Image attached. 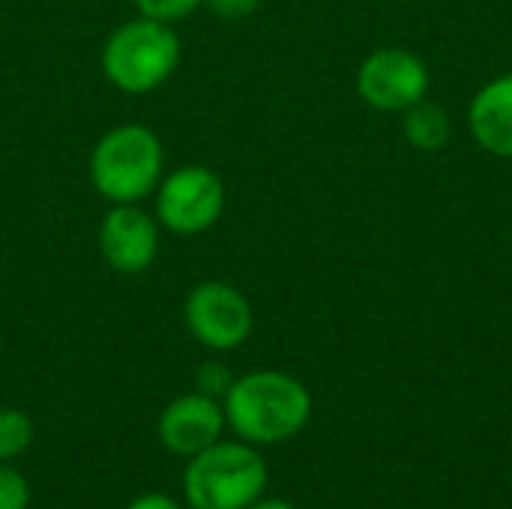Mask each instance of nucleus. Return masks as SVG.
<instances>
[{
	"label": "nucleus",
	"mask_w": 512,
	"mask_h": 509,
	"mask_svg": "<svg viewBox=\"0 0 512 509\" xmlns=\"http://www.w3.org/2000/svg\"><path fill=\"white\" fill-rule=\"evenodd\" d=\"M159 222L138 204H111L102 216L96 243L114 273L138 276L153 267L159 255Z\"/></svg>",
	"instance_id": "6e6552de"
},
{
	"label": "nucleus",
	"mask_w": 512,
	"mask_h": 509,
	"mask_svg": "<svg viewBox=\"0 0 512 509\" xmlns=\"http://www.w3.org/2000/svg\"><path fill=\"white\" fill-rule=\"evenodd\" d=\"M261 0H204V6L219 15V18H228V21H237V18H249L255 9H258Z\"/></svg>",
	"instance_id": "dca6fc26"
},
{
	"label": "nucleus",
	"mask_w": 512,
	"mask_h": 509,
	"mask_svg": "<svg viewBox=\"0 0 512 509\" xmlns=\"http://www.w3.org/2000/svg\"><path fill=\"white\" fill-rule=\"evenodd\" d=\"M231 384H234V375L225 363L210 360L198 369V393H204L210 399H225Z\"/></svg>",
	"instance_id": "2eb2a0df"
},
{
	"label": "nucleus",
	"mask_w": 512,
	"mask_h": 509,
	"mask_svg": "<svg viewBox=\"0 0 512 509\" xmlns=\"http://www.w3.org/2000/svg\"><path fill=\"white\" fill-rule=\"evenodd\" d=\"M138 15L144 18H156V21H165V24H174V21H183L189 18L192 12H198L204 6V0H132Z\"/></svg>",
	"instance_id": "ddd939ff"
},
{
	"label": "nucleus",
	"mask_w": 512,
	"mask_h": 509,
	"mask_svg": "<svg viewBox=\"0 0 512 509\" xmlns=\"http://www.w3.org/2000/svg\"><path fill=\"white\" fill-rule=\"evenodd\" d=\"M33 441V423L15 408H0V462L18 459Z\"/></svg>",
	"instance_id": "f8f14e48"
},
{
	"label": "nucleus",
	"mask_w": 512,
	"mask_h": 509,
	"mask_svg": "<svg viewBox=\"0 0 512 509\" xmlns=\"http://www.w3.org/2000/svg\"><path fill=\"white\" fill-rule=\"evenodd\" d=\"M186 330L210 351H234L252 333V306L228 282H198L183 303Z\"/></svg>",
	"instance_id": "423d86ee"
},
{
	"label": "nucleus",
	"mask_w": 512,
	"mask_h": 509,
	"mask_svg": "<svg viewBox=\"0 0 512 509\" xmlns=\"http://www.w3.org/2000/svg\"><path fill=\"white\" fill-rule=\"evenodd\" d=\"M180 51L183 45L171 24L138 15L105 39L102 72L123 93H153L180 66Z\"/></svg>",
	"instance_id": "7ed1b4c3"
},
{
	"label": "nucleus",
	"mask_w": 512,
	"mask_h": 509,
	"mask_svg": "<svg viewBox=\"0 0 512 509\" xmlns=\"http://www.w3.org/2000/svg\"><path fill=\"white\" fill-rule=\"evenodd\" d=\"M156 222L180 237L210 231L225 210V183L207 165H180L156 186Z\"/></svg>",
	"instance_id": "39448f33"
},
{
	"label": "nucleus",
	"mask_w": 512,
	"mask_h": 509,
	"mask_svg": "<svg viewBox=\"0 0 512 509\" xmlns=\"http://www.w3.org/2000/svg\"><path fill=\"white\" fill-rule=\"evenodd\" d=\"M87 171L108 204H141L165 174L162 138L144 123H120L96 141Z\"/></svg>",
	"instance_id": "f03ea898"
},
{
	"label": "nucleus",
	"mask_w": 512,
	"mask_h": 509,
	"mask_svg": "<svg viewBox=\"0 0 512 509\" xmlns=\"http://www.w3.org/2000/svg\"><path fill=\"white\" fill-rule=\"evenodd\" d=\"M225 423L249 444L294 438L312 414L309 390L285 372H249L234 378L222 399Z\"/></svg>",
	"instance_id": "f257e3e1"
},
{
	"label": "nucleus",
	"mask_w": 512,
	"mask_h": 509,
	"mask_svg": "<svg viewBox=\"0 0 512 509\" xmlns=\"http://www.w3.org/2000/svg\"><path fill=\"white\" fill-rule=\"evenodd\" d=\"M246 509H294L291 504H285V501H255V504H249Z\"/></svg>",
	"instance_id": "a211bd4d"
},
{
	"label": "nucleus",
	"mask_w": 512,
	"mask_h": 509,
	"mask_svg": "<svg viewBox=\"0 0 512 509\" xmlns=\"http://www.w3.org/2000/svg\"><path fill=\"white\" fill-rule=\"evenodd\" d=\"M468 123L480 147L512 159V72L495 78L474 96Z\"/></svg>",
	"instance_id": "9d476101"
},
{
	"label": "nucleus",
	"mask_w": 512,
	"mask_h": 509,
	"mask_svg": "<svg viewBox=\"0 0 512 509\" xmlns=\"http://www.w3.org/2000/svg\"><path fill=\"white\" fill-rule=\"evenodd\" d=\"M30 504V486L27 480L0 462V509H27Z\"/></svg>",
	"instance_id": "4468645a"
},
{
	"label": "nucleus",
	"mask_w": 512,
	"mask_h": 509,
	"mask_svg": "<svg viewBox=\"0 0 512 509\" xmlns=\"http://www.w3.org/2000/svg\"><path fill=\"white\" fill-rule=\"evenodd\" d=\"M357 90L372 108L405 111L426 99L429 69L417 54L405 48H381L363 60L357 72Z\"/></svg>",
	"instance_id": "0eeeda50"
},
{
	"label": "nucleus",
	"mask_w": 512,
	"mask_h": 509,
	"mask_svg": "<svg viewBox=\"0 0 512 509\" xmlns=\"http://www.w3.org/2000/svg\"><path fill=\"white\" fill-rule=\"evenodd\" d=\"M129 509H180L177 501H171L168 495H162V492H150V495H141V498H135Z\"/></svg>",
	"instance_id": "f3484780"
},
{
	"label": "nucleus",
	"mask_w": 512,
	"mask_h": 509,
	"mask_svg": "<svg viewBox=\"0 0 512 509\" xmlns=\"http://www.w3.org/2000/svg\"><path fill=\"white\" fill-rule=\"evenodd\" d=\"M267 489V465L258 450L216 441L189 459L183 495L192 509H246Z\"/></svg>",
	"instance_id": "20e7f679"
},
{
	"label": "nucleus",
	"mask_w": 512,
	"mask_h": 509,
	"mask_svg": "<svg viewBox=\"0 0 512 509\" xmlns=\"http://www.w3.org/2000/svg\"><path fill=\"white\" fill-rule=\"evenodd\" d=\"M405 138L411 141V147L417 150H441L450 138V117L441 105L435 102H414L411 108H405Z\"/></svg>",
	"instance_id": "9b49d317"
},
{
	"label": "nucleus",
	"mask_w": 512,
	"mask_h": 509,
	"mask_svg": "<svg viewBox=\"0 0 512 509\" xmlns=\"http://www.w3.org/2000/svg\"><path fill=\"white\" fill-rule=\"evenodd\" d=\"M225 429V411L219 399H210L204 393H186L177 396L156 423L159 441L174 456H198L201 450L213 447Z\"/></svg>",
	"instance_id": "1a4fd4ad"
}]
</instances>
